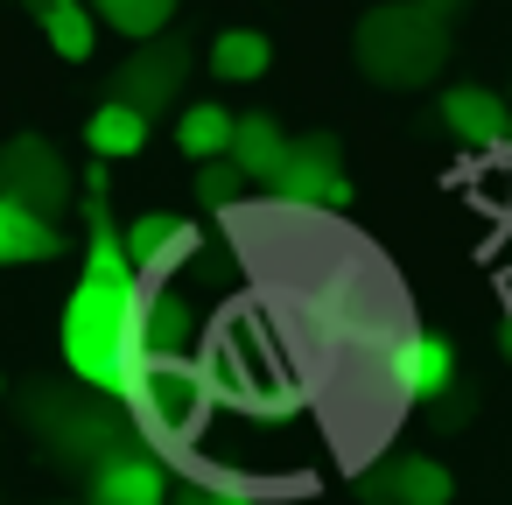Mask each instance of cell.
Returning <instances> with one entry per match:
<instances>
[{
  "label": "cell",
  "instance_id": "1",
  "mask_svg": "<svg viewBox=\"0 0 512 505\" xmlns=\"http://www.w3.org/2000/svg\"><path fill=\"white\" fill-rule=\"evenodd\" d=\"M141 302H148V288H141V274L127 267L120 232H113V218H106V204H99V190H92V253H85V281H78L71 302H64V365H71L85 386L120 393V400L134 393V379H141V365H148Z\"/></svg>",
  "mask_w": 512,
  "mask_h": 505
},
{
  "label": "cell",
  "instance_id": "2",
  "mask_svg": "<svg viewBox=\"0 0 512 505\" xmlns=\"http://www.w3.org/2000/svg\"><path fill=\"white\" fill-rule=\"evenodd\" d=\"M127 407H134L162 442H183V435L204 421V407H211V372L183 365L176 351H148V365H141Z\"/></svg>",
  "mask_w": 512,
  "mask_h": 505
},
{
  "label": "cell",
  "instance_id": "3",
  "mask_svg": "<svg viewBox=\"0 0 512 505\" xmlns=\"http://www.w3.org/2000/svg\"><path fill=\"white\" fill-rule=\"evenodd\" d=\"M267 190H281L288 204H302V211H337L344 197H351V183H344V169H337V141H288V155H281V169L267 176Z\"/></svg>",
  "mask_w": 512,
  "mask_h": 505
},
{
  "label": "cell",
  "instance_id": "4",
  "mask_svg": "<svg viewBox=\"0 0 512 505\" xmlns=\"http://www.w3.org/2000/svg\"><path fill=\"white\" fill-rule=\"evenodd\" d=\"M449 372H456V351H449V337H435V330H407V337H393V351H386V379H393V393L414 400V407L442 400V393H449Z\"/></svg>",
  "mask_w": 512,
  "mask_h": 505
},
{
  "label": "cell",
  "instance_id": "5",
  "mask_svg": "<svg viewBox=\"0 0 512 505\" xmlns=\"http://www.w3.org/2000/svg\"><path fill=\"white\" fill-rule=\"evenodd\" d=\"M197 246H204V239H197V225H190V218H176V211H148V218H134V225H127V239H120L127 267H134V274H148V281H169Z\"/></svg>",
  "mask_w": 512,
  "mask_h": 505
},
{
  "label": "cell",
  "instance_id": "6",
  "mask_svg": "<svg viewBox=\"0 0 512 505\" xmlns=\"http://www.w3.org/2000/svg\"><path fill=\"white\" fill-rule=\"evenodd\" d=\"M0 190L50 218L64 204V169H57V155L43 141H8V155H0Z\"/></svg>",
  "mask_w": 512,
  "mask_h": 505
},
{
  "label": "cell",
  "instance_id": "7",
  "mask_svg": "<svg viewBox=\"0 0 512 505\" xmlns=\"http://www.w3.org/2000/svg\"><path fill=\"white\" fill-rule=\"evenodd\" d=\"M442 127L463 148H498L505 127H512V106L498 92H484V85H456V92H442Z\"/></svg>",
  "mask_w": 512,
  "mask_h": 505
},
{
  "label": "cell",
  "instance_id": "8",
  "mask_svg": "<svg viewBox=\"0 0 512 505\" xmlns=\"http://www.w3.org/2000/svg\"><path fill=\"white\" fill-rule=\"evenodd\" d=\"M57 253H64V232L0 190V267H29V260H57Z\"/></svg>",
  "mask_w": 512,
  "mask_h": 505
},
{
  "label": "cell",
  "instance_id": "9",
  "mask_svg": "<svg viewBox=\"0 0 512 505\" xmlns=\"http://www.w3.org/2000/svg\"><path fill=\"white\" fill-rule=\"evenodd\" d=\"M92 505H169V470L155 456H113L92 484Z\"/></svg>",
  "mask_w": 512,
  "mask_h": 505
},
{
  "label": "cell",
  "instance_id": "10",
  "mask_svg": "<svg viewBox=\"0 0 512 505\" xmlns=\"http://www.w3.org/2000/svg\"><path fill=\"white\" fill-rule=\"evenodd\" d=\"M85 148H92L99 162H127V155H141V148H148V113H141L134 99H106V106L85 120Z\"/></svg>",
  "mask_w": 512,
  "mask_h": 505
},
{
  "label": "cell",
  "instance_id": "11",
  "mask_svg": "<svg viewBox=\"0 0 512 505\" xmlns=\"http://www.w3.org/2000/svg\"><path fill=\"white\" fill-rule=\"evenodd\" d=\"M225 155H232V169L246 176V183H267L274 169H281V155H288V134L274 127V120H232V141H225Z\"/></svg>",
  "mask_w": 512,
  "mask_h": 505
},
{
  "label": "cell",
  "instance_id": "12",
  "mask_svg": "<svg viewBox=\"0 0 512 505\" xmlns=\"http://www.w3.org/2000/svg\"><path fill=\"white\" fill-rule=\"evenodd\" d=\"M267 64H274V43H267L260 29H225V36L211 43V71H218L225 85H253V78H267Z\"/></svg>",
  "mask_w": 512,
  "mask_h": 505
},
{
  "label": "cell",
  "instance_id": "13",
  "mask_svg": "<svg viewBox=\"0 0 512 505\" xmlns=\"http://www.w3.org/2000/svg\"><path fill=\"white\" fill-rule=\"evenodd\" d=\"M232 120H239V113H225L218 99H197V106H183V113H176V148H183L190 162H211V155H225Z\"/></svg>",
  "mask_w": 512,
  "mask_h": 505
},
{
  "label": "cell",
  "instance_id": "14",
  "mask_svg": "<svg viewBox=\"0 0 512 505\" xmlns=\"http://www.w3.org/2000/svg\"><path fill=\"white\" fill-rule=\"evenodd\" d=\"M43 36L64 64H85L99 50V15L85 8V0H57V8H43Z\"/></svg>",
  "mask_w": 512,
  "mask_h": 505
},
{
  "label": "cell",
  "instance_id": "15",
  "mask_svg": "<svg viewBox=\"0 0 512 505\" xmlns=\"http://www.w3.org/2000/svg\"><path fill=\"white\" fill-rule=\"evenodd\" d=\"M190 330H197L190 302L169 295V288H148V302H141V337H148V351H183Z\"/></svg>",
  "mask_w": 512,
  "mask_h": 505
},
{
  "label": "cell",
  "instance_id": "16",
  "mask_svg": "<svg viewBox=\"0 0 512 505\" xmlns=\"http://www.w3.org/2000/svg\"><path fill=\"white\" fill-rule=\"evenodd\" d=\"M393 498H400V505H449V498H456V477H449L435 456H400V463H393Z\"/></svg>",
  "mask_w": 512,
  "mask_h": 505
},
{
  "label": "cell",
  "instance_id": "17",
  "mask_svg": "<svg viewBox=\"0 0 512 505\" xmlns=\"http://www.w3.org/2000/svg\"><path fill=\"white\" fill-rule=\"evenodd\" d=\"M92 15H99L106 29H120V36L148 43V36H162V29L176 22V0H92Z\"/></svg>",
  "mask_w": 512,
  "mask_h": 505
},
{
  "label": "cell",
  "instance_id": "18",
  "mask_svg": "<svg viewBox=\"0 0 512 505\" xmlns=\"http://www.w3.org/2000/svg\"><path fill=\"white\" fill-rule=\"evenodd\" d=\"M197 190H204V204H232V197L246 190V176H239L225 155H211V162H197Z\"/></svg>",
  "mask_w": 512,
  "mask_h": 505
},
{
  "label": "cell",
  "instance_id": "19",
  "mask_svg": "<svg viewBox=\"0 0 512 505\" xmlns=\"http://www.w3.org/2000/svg\"><path fill=\"white\" fill-rule=\"evenodd\" d=\"M498 351H505V358H512V316H505V337H498Z\"/></svg>",
  "mask_w": 512,
  "mask_h": 505
},
{
  "label": "cell",
  "instance_id": "20",
  "mask_svg": "<svg viewBox=\"0 0 512 505\" xmlns=\"http://www.w3.org/2000/svg\"><path fill=\"white\" fill-rule=\"evenodd\" d=\"M43 8H57V0H36V15H43Z\"/></svg>",
  "mask_w": 512,
  "mask_h": 505
},
{
  "label": "cell",
  "instance_id": "21",
  "mask_svg": "<svg viewBox=\"0 0 512 505\" xmlns=\"http://www.w3.org/2000/svg\"><path fill=\"white\" fill-rule=\"evenodd\" d=\"M225 505H246V498H225Z\"/></svg>",
  "mask_w": 512,
  "mask_h": 505
},
{
  "label": "cell",
  "instance_id": "22",
  "mask_svg": "<svg viewBox=\"0 0 512 505\" xmlns=\"http://www.w3.org/2000/svg\"><path fill=\"white\" fill-rule=\"evenodd\" d=\"M0 393H8V379H0Z\"/></svg>",
  "mask_w": 512,
  "mask_h": 505
},
{
  "label": "cell",
  "instance_id": "23",
  "mask_svg": "<svg viewBox=\"0 0 512 505\" xmlns=\"http://www.w3.org/2000/svg\"><path fill=\"white\" fill-rule=\"evenodd\" d=\"M505 141H512V127H505Z\"/></svg>",
  "mask_w": 512,
  "mask_h": 505
}]
</instances>
